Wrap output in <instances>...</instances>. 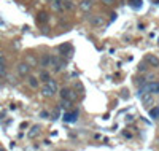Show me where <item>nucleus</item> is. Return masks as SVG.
<instances>
[{
  "label": "nucleus",
  "mask_w": 159,
  "mask_h": 151,
  "mask_svg": "<svg viewBox=\"0 0 159 151\" xmlns=\"http://www.w3.org/2000/svg\"><path fill=\"white\" fill-rule=\"evenodd\" d=\"M159 94V81H147L142 88H140V94Z\"/></svg>",
  "instance_id": "obj_1"
},
{
  "label": "nucleus",
  "mask_w": 159,
  "mask_h": 151,
  "mask_svg": "<svg viewBox=\"0 0 159 151\" xmlns=\"http://www.w3.org/2000/svg\"><path fill=\"white\" fill-rule=\"evenodd\" d=\"M59 95H61V99H65V100H72L75 102L76 100V92L72 89V88H61L59 89Z\"/></svg>",
  "instance_id": "obj_2"
},
{
  "label": "nucleus",
  "mask_w": 159,
  "mask_h": 151,
  "mask_svg": "<svg viewBox=\"0 0 159 151\" xmlns=\"http://www.w3.org/2000/svg\"><path fill=\"white\" fill-rule=\"evenodd\" d=\"M30 65H29V62L25 61V62H19L18 65H16V72H18V75L19 76H22V78H25V76H29L30 75Z\"/></svg>",
  "instance_id": "obj_3"
},
{
  "label": "nucleus",
  "mask_w": 159,
  "mask_h": 151,
  "mask_svg": "<svg viewBox=\"0 0 159 151\" xmlns=\"http://www.w3.org/2000/svg\"><path fill=\"white\" fill-rule=\"evenodd\" d=\"M40 94L43 95V97H46V99H51V97H54V91H52V88L48 85V83H43L42 85V89H40Z\"/></svg>",
  "instance_id": "obj_4"
},
{
  "label": "nucleus",
  "mask_w": 159,
  "mask_h": 151,
  "mask_svg": "<svg viewBox=\"0 0 159 151\" xmlns=\"http://www.w3.org/2000/svg\"><path fill=\"white\" fill-rule=\"evenodd\" d=\"M89 24H91L92 27H100V25L105 24V18H103L102 15H92V16L89 18Z\"/></svg>",
  "instance_id": "obj_5"
},
{
  "label": "nucleus",
  "mask_w": 159,
  "mask_h": 151,
  "mask_svg": "<svg viewBox=\"0 0 159 151\" xmlns=\"http://www.w3.org/2000/svg\"><path fill=\"white\" fill-rule=\"evenodd\" d=\"M143 61L147 62L148 65L154 67V68H157V67H159V57L156 56V54H147V56H145V59H143Z\"/></svg>",
  "instance_id": "obj_6"
},
{
  "label": "nucleus",
  "mask_w": 159,
  "mask_h": 151,
  "mask_svg": "<svg viewBox=\"0 0 159 151\" xmlns=\"http://www.w3.org/2000/svg\"><path fill=\"white\" fill-rule=\"evenodd\" d=\"M38 65L42 68H49L51 67V54H43V56L38 59Z\"/></svg>",
  "instance_id": "obj_7"
},
{
  "label": "nucleus",
  "mask_w": 159,
  "mask_h": 151,
  "mask_svg": "<svg viewBox=\"0 0 159 151\" xmlns=\"http://www.w3.org/2000/svg\"><path fill=\"white\" fill-rule=\"evenodd\" d=\"M27 85H29L32 89H38V86H40V78H38V76H34V75H29V76H27Z\"/></svg>",
  "instance_id": "obj_8"
},
{
  "label": "nucleus",
  "mask_w": 159,
  "mask_h": 151,
  "mask_svg": "<svg viewBox=\"0 0 159 151\" xmlns=\"http://www.w3.org/2000/svg\"><path fill=\"white\" fill-rule=\"evenodd\" d=\"M38 78L42 83H48V81L51 80V73L48 72V68H42V72L38 73Z\"/></svg>",
  "instance_id": "obj_9"
},
{
  "label": "nucleus",
  "mask_w": 159,
  "mask_h": 151,
  "mask_svg": "<svg viewBox=\"0 0 159 151\" xmlns=\"http://www.w3.org/2000/svg\"><path fill=\"white\" fill-rule=\"evenodd\" d=\"M153 102H154V99H153V94L147 92V94H143V95H142V103H143L145 107H150V105H153Z\"/></svg>",
  "instance_id": "obj_10"
},
{
  "label": "nucleus",
  "mask_w": 159,
  "mask_h": 151,
  "mask_svg": "<svg viewBox=\"0 0 159 151\" xmlns=\"http://www.w3.org/2000/svg\"><path fill=\"white\" fill-rule=\"evenodd\" d=\"M76 118H78V110H75V112H72V113L69 110V112H65V115H64V121H69V122L76 121Z\"/></svg>",
  "instance_id": "obj_11"
},
{
  "label": "nucleus",
  "mask_w": 159,
  "mask_h": 151,
  "mask_svg": "<svg viewBox=\"0 0 159 151\" xmlns=\"http://www.w3.org/2000/svg\"><path fill=\"white\" fill-rule=\"evenodd\" d=\"M65 67H67V61H65V59H61V61H59V64H57L54 68H52V72H54V73H59V72H62V70H64Z\"/></svg>",
  "instance_id": "obj_12"
},
{
  "label": "nucleus",
  "mask_w": 159,
  "mask_h": 151,
  "mask_svg": "<svg viewBox=\"0 0 159 151\" xmlns=\"http://www.w3.org/2000/svg\"><path fill=\"white\" fill-rule=\"evenodd\" d=\"M91 8H92V2H91V0H81V2H80V10L89 11Z\"/></svg>",
  "instance_id": "obj_13"
},
{
  "label": "nucleus",
  "mask_w": 159,
  "mask_h": 151,
  "mask_svg": "<svg viewBox=\"0 0 159 151\" xmlns=\"http://www.w3.org/2000/svg\"><path fill=\"white\" fill-rule=\"evenodd\" d=\"M72 105H73V102H72V100L61 99V108H64L65 112H69V110H72Z\"/></svg>",
  "instance_id": "obj_14"
},
{
  "label": "nucleus",
  "mask_w": 159,
  "mask_h": 151,
  "mask_svg": "<svg viewBox=\"0 0 159 151\" xmlns=\"http://www.w3.org/2000/svg\"><path fill=\"white\" fill-rule=\"evenodd\" d=\"M38 134H40V126L35 124V126H32V129H30V132L27 134V137H29V139H35Z\"/></svg>",
  "instance_id": "obj_15"
},
{
  "label": "nucleus",
  "mask_w": 159,
  "mask_h": 151,
  "mask_svg": "<svg viewBox=\"0 0 159 151\" xmlns=\"http://www.w3.org/2000/svg\"><path fill=\"white\" fill-rule=\"evenodd\" d=\"M48 85H49V86L52 88V91H54L56 94L59 92V85H57V81H56V80H52V78H51V80L48 81Z\"/></svg>",
  "instance_id": "obj_16"
},
{
  "label": "nucleus",
  "mask_w": 159,
  "mask_h": 151,
  "mask_svg": "<svg viewBox=\"0 0 159 151\" xmlns=\"http://www.w3.org/2000/svg\"><path fill=\"white\" fill-rule=\"evenodd\" d=\"M150 116H151L153 119H159V107L150 110Z\"/></svg>",
  "instance_id": "obj_17"
},
{
  "label": "nucleus",
  "mask_w": 159,
  "mask_h": 151,
  "mask_svg": "<svg viewBox=\"0 0 159 151\" xmlns=\"http://www.w3.org/2000/svg\"><path fill=\"white\" fill-rule=\"evenodd\" d=\"M27 62H29L30 67H37V65H38V59H37L35 56H29V57H27Z\"/></svg>",
  "instance_id": "obj_18"
},
{
  "label": "nucleus",
  "mask_w": 159,
  "mask_h": 151,
  "mask_svg": "<svg viewBox=\"0 0 159 151\" xmlns=\"http://www.w3.org/2000/svg\"><path fill=\"white\" fill-rule=\"evenodd\" d=\"M61 59H62V57H59V56H51V68H54V67L59 64Z\"/></svg>",
  "instance_id": "obj_19"
},
{
  "label": "nucleus",
  "mask_w": 159,
  "mask_h": 151,
  "mask_svg": "<svg viewBox=\"0 0 159 151\" xmlns=\"http://www.w3.org/2000/svg\"><path fill=\"white\" fill-rule=\"evenodd\" d=\"M147 70H148V64L145 62V61L140 62V64H139V72H147Z\"/></svg>",
  "instance_id": "obj_20"
},
{
  "label": "nucleus",
  "mask_w": 159,
  "mask_h": 151,
  "mask_svg": "<svg viewBox=\"0 0 159 151\" xmlns=\"http://www.w3.org/2000/svg\"><path fill=\"white\" fill-rule=\"evenodd\" d=\"M70 49H72V46H70V45H67V43L59 46V51H61V53H67V51H70Z\"/></svg>",
  "instance_id": "obj_21"
},
{
  "label": "nucleus",
  "mask_w": 159,
  "mask_h": 151,
  "mask_svg": "<svg viewBox=\"0 0 159 151\" xmlns=\"http://www.w3.org/2000/svg\"><path fill=\"white\" fill-rule=\"evenodd\" d=\"M38 21L40 22H46L48 21V15H46V13H40V15H38Z\"/></svg>",
  "instance_id": "obj_22"
},
{
  "label": "nucleus",
  "mask_w": 159,
  "mask_h": 151,
  "mask_svg": "<svg viewBox=\"0 0 159 151\" xmlns=\"http://www.w3.org/2000/svg\"><path fill=\"white\" fill-rule=\"evenodd\" d=\"M64 8H65V10H72V8H73V2H70V0H65V2H64Z\"/></svg>",
  "instance_id": "obj_23"
},
{
  "label": "nucleus",
  "mask_w": 159,
  "mask_h": 151,
  "mask_svg": "<svg viewBox=\"0 0 159 151\" xmlns=\"http://www.w3.org/2000/svg\"><path fill=\"white\" fill-rule=\"evenodd\" d=\"M5 75H7V68H5V65H3V64H0V78L5 76Z\"/></svg>",
  "instance_id": "obj_24"
},
{
  "label": "nucleus",
  "mask_w": 159,
  "mask_h": 151,
  "mask_svg": "<svg viewBox=\"0 0 159 151\" xmlns=\"http://www.w3.org/2000/svg\"><path fill=\"white\" fill-rule=\"evenodd\" d=\"M115 2H116V0H100V3H103V5H108V7L115 5Z\"/></svg>",
  "instance_id": "obj_25"
},
{
  "label": "nucleus",
  "mask_w": 159,
  "mask_h": 151,
  "mask_svg": "<svg viewBox=\"0 0 159 151\" xmlns=\"http://www.w3.org/2000/svg\"><path fill=\"white\" fill-rule=\"evenodd\" d=\"M52 7H54V8H56L57 11H61V10H62V7L59 5V2H57V0H56V2H54V3H52Z\"/></svg>",
  "instance_id": "obj_26"
},
{
  "label": "nucleus",
  "mask_w": 159,
  "mask_h": 151,
  "mask_svg": "<svg viewBox=\"0 0 159 151\" xmlns=\"http://www.w3.org/2000/svg\"><path fill=\"white\" fill-rule=\"evenodd\" d=\"M40 116H42V118H48L49 115H48V112H42V113H40Z\"/></svg>",
  "instance_id": "obj_27"
},
{
  "label": "nucleus",
  "mask_w": 159,
  "mask_h": 151,
  "mask_svg": "<svg viewBox=\"0 0 159 151\" xmlns=\"http://www.w3.org/2000/svg\"><path fill=\"white\" fill-rule=\"evenodd\" d=\"M91 2H94V0H91Z\"/></svg>",
  "instance_id": "obj_28"
}]
</instances>
